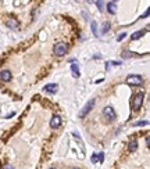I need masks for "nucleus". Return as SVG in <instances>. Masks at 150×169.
Masks as SVG:
<instances>
[{
	"instance_id": "nucleus-18",
	"label": "nucleus",
	"mask_w": 150,
	"mask_h": 169,
	"mask_svg": "<svg viewBox=\"0 0 150 169\" xmlns=\"http://www.w3.org/2000/svg\"><path fill=\"white\" fill-rule=\"evenodd\" d=\"M97 161H99V155H97V154H93V155H92V162L96 163Z\"/></svg>"
},
{
	"instance_id": "nucleus-13",
	"label": "nucleus",
	"mask_w": 150,
	"mask_h": 169,
	"mask_svg": "<svg viewBox=\"0 0 150 169\" xmlns=\"http://www.w3.org/2000/svg\"><path fill=\"white\" fill-rule=\"evenodd\" d=\"M107 10L110 14H115V11H117V6H115V3H108L107 4Z\"/></svg>"
},
{
	"instance_id": "nucleus-3",
	"label": "nucleus",
	"mask_w": 150,
	"mask_h": 169,
	"mask_svg": "<svg viewBox=\"0 0 150 169\" xmlns=\"http://www.w3.org/2000/svg\"><path fill=\"white\" fill-rule=\"evenodd\" d=\"M65 53H67V45H64V43H57L54 46V54L57 57H63Z\"/></svg>"
},
{
	"instance_id": "nucleus-5",
	"label": "nucleus",
	"mask_w": 150,
	"mask_h": 169,
	"mask_svg": "<svg viewBox=\"0 0 150 169\" xmlns=\"http://www.w3.org/2000/svg\"><path fill=\"white\" fill-rule=\"evenodd\" d=\"M93 107H95V100H89V103L86 104L85 107L82 108V111L79 112V118H84V117H85V115L88 114V112H90L92 108H93Z\"/></svg>"
},
{
	"instance_id": "nucleus-8",
	"label": "nucleus",
	"mask_w": 150,
	"mask_h": 169,
	"mask_svg": "<svg viewBox=\"0 0 150 169\" xmlns=\"http://www.w3.org/2000/svg\"><path fill=\"white\" fill-rule=\"evenodd\" d=\"M0 79H2L3 82H8V80H11V72L10 71H7V69H4L0 72Z\"/></svg>"
},
{
	"instance_id": "nucleus-9",
	"label": "nucleus",
	"mask_w": 150,
	"mask_h": 169,
	"mask_svg": "<svg viewBox=\"0 0 150 169\" xmlns=\"http://www.w3.org/2000/svg\"><path fill=\"white\" fill-rule=\"evenodd\" d=\"M146 32H147V29H142V31H138V32L132 33V36H131V40H138V39H140V37H142Z\"/></svg>"
},
{
	"instance_id": "nucleus-7",
	"label": "nucleus",
	"mask_w": 150,
	"mask_h": 169,
	"mask_svg": "<svg viewBox=\"0 0 150 169\" xmlns=\"http://www.w3.org/2000/svg\"><path fill=\"white\" fill-rule=\"evenodd\" d=\"M57 89H59V85H57V83H49V85H46L45 88H43V90H45V91L51 93V94L57 93Z\"/></svg>"
},
{
	"instance_id": "nucleus-6",
	"label": "nucleus",
	"mask_w": 150,
	"mask_h": 169,
	"mask_svg": "<svg viewBox=\"0 0 150 169\" xmlns=\"http://www.w3.org/2000/svg\"><path fill=\"white\" fill-rule=\"evenodd\" d=\"M50 126H51L53 129H59V128L61 126V118L59 117V115H54V117L51 118V121H50Z\"/></svg>"
},
{
	"instance_id": "nucleus-1",
	"label": "nucleus",
	"mask_w": 150,
	"mask_h": 169,
	"mask_svg": "<svg viewBox=\"0 0 150 169\" xmlns=\"http://www.w3.org/2000/svg\"><path fill=\"white\" fill-rule=\"evenodd\" d=\"M143 100H144V94L142 93V91H139V93H136L133 96V99H132L133 111H139L140 110V107H142V104H143Z\"/></svg>"
},
{
	"instance_id": "nucleus-26",
	"label": "nucleus",
	"mask_w": 150,
	"mask_h": 169,
	"mask_svg": "<svg viewBox=\"0 0 150 169\" xmlns=\"http://www.w3.org/2000/svg\"><path fill=\"white\" fill-rule=\"evenodd\" d=\"M114 2H117V0H114Z\"/></svg>"
},
{
	"instance_id": "nucleus-2",
	"label": "nucleus",
	"mask_w": 150,
	"mask_h": 169,
	"mask_svg": "<svg viewBox=\"0 0 150 169\" xmlns=\"http://www.w3.org/2000/svg\"><path fill=\"white\" fill-rule=\"evenodd\" d=\"M127 83L131 86H140L143 83V78L140 75H129L127 78Z\"/></svg>"
},
{
	"instance_id": "nucleus-20",
	"label": "nucleus",
	"mask_w": 150,
	"mask_h": 169,
	"mask_svg": "<svg viewBox=\"0 0 150 169\" xmlns=\"http://www.w3.org/2000/svg\"><path fill=\"white\" fill-rule=\"evenodd\" d=\"M125 36H127V35H125V33H121V35L117 37V40H118V42H121L122 39H125Z\"/></svg>"
},
{
	"instance_id": "nucleus-24",
	"label": "nucleus",
	"mask_w": 150,
	"mask_h": 169,
	"mask_svg": "<svg viewBox=\"0 0 150 169\" xmlns=\"http://www.w3.org/2000/svg\"><path fill=\"white\" fill-rule=\"evenodd\" d=\"M72 169H79V168H72Z\"/></svg>"
},
{
	"instance_id": "nucleus-11",
	"label": "nucleus",
	"mask_w": 150,
	"mask_h": 169,
	"mask_svg": "<svg viewBox=\"0 0 150 169\" xmlns=\"http://www.w3.org/2000/svg\"><path fill=\"white\" fill-rule=\"evenodd\" d=\"M7 25L10 26V28H13V29H17V28L20 26V24H18L17 20H14V18H10V20H8V22H7Z\"/></svg>"
},
{
	"instance_id": "nucleus-15",
	"label": "nucleus",
	"mask_w": 150,
	"mask_h": 169,
	"mask_svg": "<svg viewBox=\"0 0 150 169\" xmlns=\"http://www.w3.org/2000/svg\"><path fill=\"white\" fill-rule=\"evenodd\" d=\"M90 28H92V32H93L95 35L97 36V25H96V22H92V24H90Z\"/></svg>"
},
{
	"instance_id": "nucleus-10",
	"label": "nucleus",
	"mask_w": 150,
	"mask_h": 169,
	"mask_svg": "<svg viewBox=\"0 0 150 169\" xmlns=\"http://www.w3.org/2000/svg\"><path fill=\"white\" fill-rule=\"evenodd\" d=\"M71 71H72V76H74V78H79V68H78V64H72V65H71Z\"/></svg>"
},
{
	"instance_id": "nucleus-25",
	"label": "nucleus",
	"mask_w": 150,
	"mask_h": 169,
	"mask_svg": "<svg viewBox=\"0 0 150 169\" xmlns=\"http://www.w3.org/2000/svg\"><path fill=\"white\" fill-rule=\"evenodd\" d=\"M50 169H56V168H50Z\"/></svg>"
},
{
	"instance_id": "nucleus-4",
	"label": "nucleus",
	"mask_w": 150,
	"mask_h": 169,
	"mask_svg": "<svg viewBox=\"0 0 150 169\" xmlns=\"http://www.w3.org/2000/svg\"><path fill=\"white\" fill-rule=\"evenodd\" d=\"M103 115H104V118L108 121H114L115 118H117V115H115V112H114V110L111 108V107H106L104 108V111H103Z\"/></svg>"
},
{
	"instance_id": "nucleus-19",
	"label": "nucleus",
	"mask_w": 150,
	"mask_h": 169,
	"mask_svg": "<svg viewBox=\"0 0 150 169\" xmlns=\"http://www.w3.org/2000/svg\"><path fill=\"white\" fill-rule=\"evenodd\" d=\"M96 4H97V7H99L100 11L103 10V2H101V0H97V2H96Z\"/></svg>"
},
{
	"instance_id": "nucleus-22",
	"label": "nucleus",
	"mask_w": 150,
	"mask_h": 169,
	"mask_svg": "<svg viewBox=\"0 0 150 169\" xmlns=\"http://www.w3.org/2000/svg\"><path fill=\"white\" fill-rule=\"evenodd\" d=\"M146 17H149V10H146V13L142 15V18H146Z\"/></svg>"
},
{
	"instance_id": "nucleus-12",
	"label": "nucleus",
	"mask_w": 150,
	"mask_h": 169,
	"mask_svg": "<svg viewBox=\"0 0 150 169\" xmlns=\"http://www.w3.org/2000/svg\"><path fill=\"white\" fill-rule=\"evenodd\" d=\"M136 148H138V141L136 140H131L128 144V150L129 151H136Z\"/></svg>"
},
{
	"instance_id": "nucleus-16",
	"label": "nucleus",
	"mask_w": 150,
	"mask_h": 169,
	"mask_svg": "<svg viewBox=\"0 0 150 169\" xmlns=\"http://www.w3.org/2000/svg\"><path fill=\"white\" fill-rule=\"evenodd\" d=\"M132 56H133V53H131V51H128V50L122 51V57H124V58H129V57H132Z\"/></svg>"
},
{
	"instance_id": "nucleus-14",
	"label": "nucleus",
	"mask_w": 150,
	"mask_h": 169,
	"mask_svg": "<svg viewBox=\"0 0 150 169\" xmlns=\"http://www.w3.org/2000/svg\"><path fill=\"white\" fill-rule=\"evenodd\" d=\"M108 31H110V22H104L103 26H101V33L104 35V33H107Z\"/></svg>"
},
{
	"instance_id": "nucleus-17",
	"label": "nucleus",
	"mask_w": 150,
	"mask_h": 169,
	"mask_svg": "<svg viewBox=\"0 0 150 169\" xmlns=\"http://www.w3.org/2000/svg\"><path fill=\"white\" fill-rule=\"evenodd\" d=\"M147 123H149L147 121H140V122H136V123H135V126H146Z\"/></svg>"
},
{
	"instance_id": "nucleus-21",
	"label": "nucleus",
	"mask_w": 150,
	"mask_h": 169,
	"mask_svg": "<svg viewBox=\"0 0 150 169\" xmlns=\"http://www.w3.org/2000/svg\"><path fill=\"white\" fill-rule=\"evenodd\" d=\"M97 155H99V161H100V162H103V152L97 154Z\"/></svg>"
},
{
	"instance_id": "nucleus-23",
	"label": "nucleus",
	"mask_w": 150,
	"mask_h": 169,
	"mask_svg": "<svg viewBox=\"0 0 150 169\" xmlns=\"http://www.w3.org/2000/svg\"><path fill=\"white\" fill-rule=\"evenodd\" d=\"M3 169H14V168H13V166H10V165H7V166H4Z\"/></svg>"
}]
</instances>
